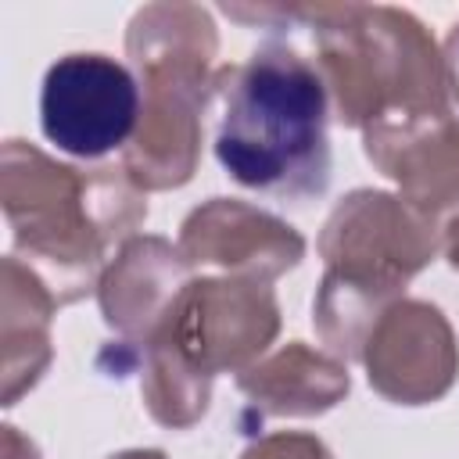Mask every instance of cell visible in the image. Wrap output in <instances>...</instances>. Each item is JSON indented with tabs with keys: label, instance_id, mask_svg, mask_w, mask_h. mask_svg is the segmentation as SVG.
I'll return each instance as SVG.
<instances>
[{
	"label": "cell",
	"instance_id": "cell-12",
	"mask_svg": "<svg viewBox=\"0 0 459 459\" xmlns=\"http://www.w3.org/2000/svg\"><path fill=\"white\" fill-rule=\"evenodd\" d=\"M240 394L265 416H323L351 391L348 366L305 341H287L237 373Z\"/></svg>",
	"mask_w": 459,
	"mask_h": 459
},
{
	"label": "cell",
	"instance_id": "cell-6",
	"mask_svg": "<svg viewBox=\"0 0 459 459\" xmlns=\"http://www.w3.org/2000/svg\"><path fill=\"white\" fill-rule=\"evenodd\" d=\"M276 333L280 301L265 280L194 276L151 341L169 344L208 377H219L255 366Z\"/></svg>",
	"mask_w": 459,
	"mask_h": 459
},
{
	"label": "cell",
	"instance_id": "cell-9",
	"mask_svg": "<svg viewBox=\"0 0 459 459\" xmlns=\"http://www.w3.org/2000/svg\"><path fill=\"white\" fill-rule=\"evenodd\" d=\"M179 251L190 269H222V276L273 283L305 258V237L258 204L212 197L183 219Z\"/></svg>",
	"mask_w": 459,
	"mask_h": 459
},
{
	"label": "cell",
	"instance_id": "cell-11",
	"mask_svg": "<svg viewBox=\"0 0 459 459\" xmlns=\"http://www.w3.org/2000/svg\"><path fill=\"white\" fill-rule=\"evenodd\" d=\"M190 280L194 269L183 258L179 244L154 233H136L100 273V316L129 344H147L161 330L165 316Z\"/></svg>",
	"mask_w": 459,
	"mask_h": 459
},
{
	"label": "cell",
	"instance_id": "cell-13",
	"mask_svg": "<svg viewBox=\"0 0 459 459\" xmlns=\"http://www.w3.org/2000/svg\"><path fill=\"white\" fill-rule=\"evenodd\" d=\"M4 290H0V348H4V405L11 409L25 391L39 384L54 359L50 344V319L61 308L43 276L25 265L14 251L4 255L0 265Z\"/></svg>",
	"mask_w": 459,
	"mask_h": 459
},
{
	"label": "cell",
	"instance_id": "cell-3",
	"mask_svg": "<svg viewBox=\"0 0 459 459\" xmlns=\"http://www.w3.org/2000/svg\"><path fill=\"white\" fill-rule=\"evenodd\" d=\"M280 18L308 29L312 65L344 126L448 111L445 61L416 14L387 4H287Z\"/></svg>",
	"mask_w": 459,
	"mask_h": 459
},
{
	"label": "cell",
	"instance_id": "cell-10",
	"mask_svg": "<svg viewBox=\"0 0 459 459\" xmlns=\"http://www.w3.org/2000/svg\"><path fill=\"white\" fill-rule=\"evenodd\" d=\"M362 151L427 219L459 212V118L452 108L373 122L362 129Z\"/></svg>",
	"mask_w": 459,
	"mask_h": 459
},
{
	"label": "cell",
	"instance_id": "cell-8",
	"mask_svg": "<svg viewBox=\"0 0 459 459\" xmlns=\"http://www.w3.org/2000/svg\"><path fill=\"white\" fill-rule=\"evenodd\" d=\"M359 362L369 387L394 405H430L459 377V344L445 312L420 298H398L369 330Z\"/></svg>",
	"mask_w": 459,
	"mask_h": 459
},
{
	"label": "cell",
	"instance_id": "cell-15",
	"mask_svg": "<svg viewBox=\"0 0 459 459\" xmlns=\"http://www.w3.org/2000/svg\"><path fill=\"white\" fill-rule=\"evenodd\" d=\"M240 459H333L330 448L316 437V434H305V430H276V434H265L258 441H251Z\"/></svg>",
	"mask_w": 459,
	"mask_h": 459
},
{
	"label": "cell",
	"instance_id": "cell-4",
	"mask_svg": "<svg viewBox=\"0 0 459 459\" xmlns=\"http://www.w3.org/2000/svg\"><path fill=\"white\" fill-rule=\"evenodd\" d=\"M219 32L201 4H143L126 29V57L140 82V122L122 151L126 176L143 190H176L201 161Z\"/></svg>",
	"mask_w": 459,
	"mask_h": 459
},
{
	"label": "cell",
	"instance_id": "cell-2",
	"mask_svg": "<svg viewBox=\"0 0 459 459\" xmlns=\"http://www.w3.org/2000/svg\"><path fill=\"white\" fill-rule=\"evenodd\" d=\"M330 93L316 65L269 39L247 61L215 68L212 147L230 179L276 197H312L330 183Z\"/></svg>",
	"mask_w": 459,
	"mask_h": 459
},
{
	"label": "cell",
	"instance_id": "cell-14",
	"mask_svg": "<svg viewBox=\"0 0 459 459\" xmlns=\"http://www.w3.org/2000/svg\"><path fill=\"white\" fill-rule=\"evenodd\" d=\"M212 380L204 369L186 362L161 341L143 344V373H140V398L154 423L169 430L194 427L212 402Z\"/></svg>",
	"mask_w": 459,
	"mask_h": 459
},
{
	"label": "cell",
	"instance_id": "cell-1",
	"mask_svg": "<svg viewBox=\"0 0 459 459\" xmlns=\"http://www.w3.org/2000/svg\"><path fill=\"white\" fill-rule=\"evenodd\" d=\"M0 204L14 255L43 276L57 305L97 290L104 265L147 219V194L122 165L75 169L25 140H4Z\"/></svg>",
	"mask_w": 459,
	"mask_h": 459
},
{
	"label": "cell",
	"instance_id": "cell-16",
	"mask_svg": "<svg viewBox=\"0 0 459 459\" xmlns=\"http://www.w3.org/2000/svg\"><path fill=\"white\" fill-rule=\"evenodd\" d=\"M441 61H445V82H448V97L459 100V22L448 29L445 47H441Z\"/></svg>",
	"mask_w": 459,
	"mask_h": 459
},
{
	"label": "cell",
	"instance_id": "cell-5",
	"mask_svg": "<svg viewBox=\"0 0 459 459\" xmlns=\"http://www.w3.org/2000/svg\"><path fill=\"white\" fill-rule=\"evenodd\" d=\"M316 247L330 276L384 298H405V283L441 251V226L398 194L362 186L333 204Z\"/></svg>",
	"mask_w": 459,
	"mask_h": 459
},
{
	"label": "cell",
	"instance_id": "cell-18",
	"mask_svg": "<svg viewBox=\"0 0 459 459\" xmlns=\"http://www.w3.org/2000/svg\"><path fill=\"white\" fill-rule=\"evenodd\" d=\"M441 255L448 258V265L459 273V212H452L441 222Z\"/></svg>",
	"mask_w": 459,
	"mask_h": 459
},
{
	"label": "cell",
	"instance_id": "cell-17",
	"mask_svg": "<svg viewBox=\"0 0 459 459\" xmlns=\"http://www.w3.org/2000/svg\"><path fill=\"white\" fill-rule=\"evenodd\" d=\"M0 437H4V459H43L39 448L32 445V437H25L18 427L7 423Z\"/></svg>",
	"mask_w": 459,
	"mask_h": 459
},
{
	"label": "cell",
	"instance_id": "cell-19",
	"mask_svg": "<svg viewBox=\"0 0 459 459\" xmlns=\"http://www.w3.org/2000/svg\"><path fill=\"white\" fill-rule=\"evenodd\" d=\"M108 459H169L161 448H126V452H115Z\"/></svg>",
	"mask_w": 459,
	"mask_h": 459
},
{
	"label": "cell",
	"instance_id": "cell-7",
	"mask_svg": "<svg viewBox=\"0 0 459 459\" xmlns=\"http://www.w3.org/2000/svg\"><path fill=\"white\" fill-rule=\"evenodd\" d=\"M140 122V82L129 65L97 50L57 57L39 90L43 136L82 161L126 151Z\"/></svg>",
	"mask_w": 459,
	"mask_h": 459
}]
</instances>
